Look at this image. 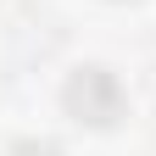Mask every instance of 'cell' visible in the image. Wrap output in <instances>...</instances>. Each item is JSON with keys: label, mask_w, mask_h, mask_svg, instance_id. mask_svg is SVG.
I'll use <instances>...</instances> for the list:
<instances>
[{"label": "cell", "mask_w": 156, "mask_h": 156, "mask_svg": "<svg viewBox=\"0 0 156 156\" xmlns=\"http://www.w3.org/2000/svg\"><path fill=\"white\" fill-rule=\"evenodd\" d=\"M62 106L89 128H112L123 117V89H117V78L106 67H78L67 78V89H62Z\"/></svg>", "instance_id": "6da1fadb"}, {"label": "cell", "mask_w": 156, "mask_h": 156, "mask_svg": "<svg viewBox=\"0 0 156 156\" xmlns=\"http://www.w3.org/2000/svg\"><path fill=\"white\" fill-rule=\"evenodd\" d=\"M11 156H62V145H50V140H17Z\"/></svg>", "instance_id": "7a4b0ae2"}]
</instances>
